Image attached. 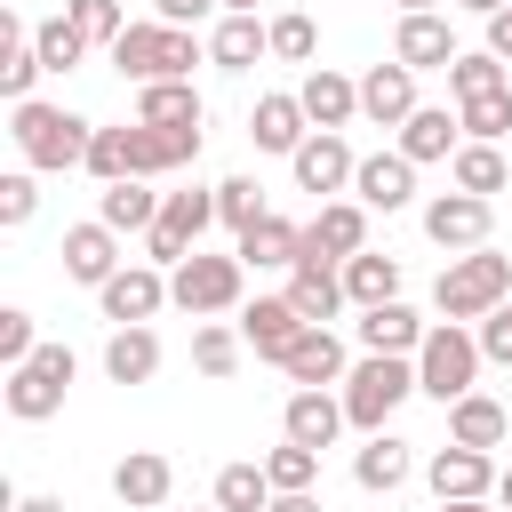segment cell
<instances>
[{
  "instance_id": "obj_1",
  "label": "cell",
  "mask_w": 512,
  "mask_h": 512,
  "mask_svg": "<svg viewBox=\"0 0 512 512\" xmlns=\"http://www.w3.org/2000/svg\"><path fill=\"white\" fill-rule=\"evenodd\" d=\"M8 136H16L24 168H48V176H64V168H88L96 120H80V112H64V104H40V96H24V104H8Z\"/></svg>"
},
{
  "instance_id": "obj_2",
  "label": "cell",
  "mask_w": 512,
  "mask_h": 512,
  "mask_svg": "<svg viewBox=\"0 0 512 512\" xmlns=\"http://www.w3.org/2000/svg\"><path fill=\"white\" fill-rule=\"evenodd\" d=\"M504 296H512V256H496V248H464L432 280V312L440 320H488Z\"/></svg>"
},
{
  "instance_id": "obj_3",
  "label": "cell",
  "mask_w": 512,
  "mask_h": 512,
  "mask_svg": "<svg viewBox=\"0 0 512 512\" xmlns=\"http://www.w3.org/2000/svg\"><path fill=\"white\" fill-rule=\"evenodd\" d=\"M208 48L192 40V24H128L120 40H112V64H120V80H136V88H152V80H192V64H200Z\"/></svg>"
},
{
  "instance_id": "obj_4",
  "label": "cell",
  "mask_w": 512,
  "mask_h": 512,
  "mask_svg": "<svg viewBox=\"0 0 512 512\" xmlns=\"http://www.w3.org/2000/svg\"><path fill=\"white\" fill-rule=\"evenodd\" d=\"M472 376H480V336H472L464 320H432V328H424V344H416V392L448 408V400L480 392Z\"/></svg>"
},
{
  "instance_id": "obj_5",
  "label": "cell",
  "mask_w": 512,
  "mask_h": 512,
  "mask_svg": "<svg viewBox=\"0 0 512 512\" xmlns=\"http://www.w3.org/2000/svg\"><path fill=\"white\" fill-rule=\"evenodd\" d=\"M408 392H416V360H408V352H360L352 376H344V416H352V432H384Z\"/></svg>"
},
{
  "instance_id": "obj_6",
  "label": "cell",
  "mask_w": 512,
  "mask_h": 512,
  "mask_svg": "<svg viewBox=\"0 0 512 512\" xmlns=\"http://www.w3.org/2000/svg\"><path fill=\"white\" fill-rule=\"evenodd\" d=\"M240 288H248V264H240V256H208V248H192V256L168 272V304L192 312V320L240 312Z\"/></svg>"
},
{
  "instance_id": "obj_7",
  "label": "cell",
  "mask_w": 512,
  "mask_h": 512,
  "mask_svg": "<svg viewBox=\"0 0 512 512\" xmlns=\"http://www.w3.org/2000/svg\"><path fill=\"white\" fill-rule=\"evenodd\" d=\"M208 224H216V184H208V192H200V184H192V192H168V200H160V224L144 232V264H168V272H176V264L200 248Z\"/></svg>"
},
{
  "instance_id": "obj_8",
  "label": "cell",
  "mask_w": 512,
  "mask_h": 512,
  "mask_svg": "<svg viewBox=\"0 0 512 512\" xmlns=\"http://www.w3.org/2000/svg\"><path fill=\"white\" fill-rule=\"evenodd\" d=\"M288 168H296V192H312V200H336V192H352V168H360V152L344 144V128H312V136L288 152Z\"/></svg>"
},
{
  "instance_id": "obj_9",
  "label": "cell",
  "mask_w": 512,
  "mask_h": 512,
  "mask_svg": "<svg viewBox=\"0 0 512 512\" xmlns=\"http://www.w3.org/2000/svg\"><path fill=\"white\" fill-rule=\"evenodd\" d=\"M488 224H496V200H480V192H440V200H424V240L448 248V256L488 248Z\"/></svg>"
},
{
  "instance_id": "obj_10",
  "label": "cell",
  "mask_w": 512,
  "mask_h": 512,
  "mask_svg": "<svg viewBox=\"0 0 512 512\" xmlns=\"http://www.w3.org/2000/svg\"><path fill=\"white\" fill-rule=\"evenodd\" d=\"M96 304H104V320H112V328L152 320V312L168 304V264H120V272L96 288Z\"/></svg>"
},
{
  "instance_id": "obj_11",
  "label": "cell",
  "mask_w": 512,
  "mask_h": 512,
  "mask_svg": "<svg viewBox=\"0 0 512 512\" xmlns=\"http://www.w3.org/2000/svg\"><path fill=\"white\" fill-rule=\"evenodd\" d=\"M352 200L368 208V216H392V208H408L416 200V160L392 144V152H368L360 168H352Z\"/></svg>"
},
{
  "instance_id": "obj_12",
  "label": "cell",
  "mask_w": 512,
  "mask_h": 512,
  "mask_svg": "<svg viewBox=\"0 0 512 512\" xmlns=\"http://www.w3.org/2000/svg\"><path fill=\"white\" fill-rule=\"evenodd\" d=\"M64 280H80V288H104L112 272H120V232L104 224V216H88V224H64Z\"/></svg>"
},
{
  "instance_id": "obj_13",
  "label": "cell",
  "mask_w": 512,
  "mask_h": 512,
  "mask_svg": "<svg viewBox=\"0 0 512 512\" xmlns=\"http://www.w3.org/2000/svg\"><path fill=\"white\" fill-rule=\"evenodd\" d=\"M288 304H296L312 328H328V320L352 304V296H344V264H328V256H312V248H304V256L288 264Z\"/></svg>"
},
{
  "instance_id": "obj_14",
  "label": "cell",
  "mask_w": 512,
  "mask_h": 512,
  "mask_svg": "<svg viewBox=\"0 0 512 512\" xmlns=\"http://www.w3.org/2000/svg\"><path fill=\"white\" fill-rule=\"evenodd\" d=\"M304 328H312V320L288 304V288H280V296H256V304H240V336H248V352H256V360H272V368L288 360V344H296Z\"/></svg>"
},
{
  "instance_id": "obj_15",
  "label": "cell",
  "mask_w": 512,
  "mask_h": 512,
  "mask_svg": "<svg viewBox=\"0 0 512 512\" xmlns=\"http://www.w3.org/2000/svg\"><path fill=\"white\" fill-rule=\"evenodd\" d=\"M344 424H352V416H344V392H328V384H296L288 408H280V432L304 440V448H336Z\"/></svg>"
},
{
  "instance_id": "obj_16",
  "label": "cell",
  "mask_w": 512,
  "mask_h": 512,
  "mask_svg": "<svg viewBox=\"0 0 512 512\" xmlns=\"http://www.w3.org/2000/svg\"><path fill=\"white\" fill-rule=\"evenodd\" d=\"M392 56H400L408 72H448L464 48H456V32H448V16H440V8H416V16H400Z\"/></svg>"
},
{
  "instance_id": "obj_17",
  "label": "cell",
  "mask_w": 512,
  "mask_h": 512,
  "mask_svg": "<svg viewBox=\"0 0 512 512\" xmlns=\"http://www.w3.org/2000/svg\"><path fill=\"white\" fill-rule=\"evenodd\" d=\"M424 480H432V496H440V504H456V496H496V456H488V448L448 440V448L424 464Z\"/></svg>"
},
{
  "instance_id": "obj_18",
  "label": "cell",
  "mask_w": 512,
  "mask_h": 512,
  "mask_svg": "<svg viewBox=\"0 0 512 512\" xmlns=\"http://www.w3.org/2000/svg\"><path fill=\"white\" fill-rule=\"evenodd\" d=\"M304 248H312V256H328V264L360 256V248H368V208H360V200H320V208H312V224H304Z\"/></svg>"
},
{
  "instance_id": "obj_19",
  "label": "cell",
  "mask_w": 512,
  "mask_h": 512,
  "mask_svg": "<svg viewBox=\"0 0 512 512\" xmlns=\"http://www.w3.org/2000/svg\"><path fill=\"white\" fill-rule=\"evenodd\" d=\"M232 256H240L248 272H288V264L304 256V224H288V216H272V208H264V216L232 240Z\"/></svg>"
},
{
  "instance_id": "obj_20",
  "label": "cell",
  "mask_w": 512,
  "mask_h": 512,
  "mask_svg": "<svg viewBox=\"0 0 512 512\" xmlns=\"http://www.w3.org/2000/svg\"><path fill=\"white\" fill-rule=\"evenodd\" d=\"M168 488H176V464H168L160 448H128V456L112 464V496H120L128 512H152V504H168Z\"/></svg>"
},
{
  "instance_id": "obj_21",
  "label": "cell",
  "mask_w": 512,
  "mask_h": 512,
  "mask_svg": "<svg viewBox=\"0 0 512 512\" xmlns=\"http://www.w3.org/2000/svg\"><path fill=\"white\" fill-rule=\"evenodd\" d=\"M296 104H304L312 128H352V112H360V80H344L336 64H312L304 88H296Z\"/></svg>"
},
{
  "instance_id": "obj_22",
  "label": "cell",
  "mask_w": 512,
  "mask_h": 512,
  "mask_svg": "<svg viewBox=\"0 0 512 512\" xmlns=\"http://www.w3.org/2000/svg\"><path fill=\"white\" fill-rule=\"evenodd\" d=\"M360 112L376 120V128H400L408 112H416V72L392 56V64H368L360 72Z\"/></svg>"
},
{
  "instance_id": "obj_23",
  "label": "cell",
  "mask_w": 512,
  "mask_h": 512,
  "mask_svg": "<svg viewBox=\"0 0 512 512\" xmlns=\"http://www.w3.org/2000/svg\"><path fill=\"white\" fill-rule=\"evenodd\" d=\"M456 144H464V112H448V104H416L408 120H400V152L424 168V160H456Z\"/></svg>"
},
{
  "instance_id": "obj_24",
  "label": "cell",
  "mask_w": 512,
  "mask_h": 512,
  "mask_svg": "<svg viewBox=\"0 0 512 512\" xmlns=\"http://www.w3.org/2000/svg\"><path fill=\"white\" fill-rule=\"evenodd\" d=\"M64 376L56 368H40V360H24V368H8V384H0V400H8V416L16 424H48L56 408H64Z\"/></svg>"
},
{
  "instance_id": "obj_25",
  "label": "cell",
  "mask_w": 512,
  "mask_h": 512,
  "mask_svg": "<svg viewBox=\"0 0 512 512\" xmlns=\"http://www.w3.org/2000/svg\"><path fill=\"white\" fill-rule=\"evenodd\" d=\"M272 56V24H256V16H216V32H208V64L216 72H256Z\"/></svg>"
},
{
  "instance_id": "obj_26",
  "label": "cell",
  "mask_w": 512,
  "mask_h": 512,
  "mask_svg": "<svg viewBox=\"0 0 512 512\" xmlns=\"http://www.w3.org/2000/svg\"><path fill=\"white\" fill-rule=\"evenodd\" d=\"M40 72H48V64H40V48H32V24H24L16 8H0V96L24 104Z\"/></svg>"
},
{
  "instance_id": "obj_27",
  "label": "cell",
  "mask_w": 512,
  "mask_h": 512,
  "mask_svg": "<svg viewBox=\"0 0 512 512\" xmlns=\"http://www.w3.org/2000/svg\"><path fill=\"white\" fill-rule=\"evenodd\" d=\"M424 328H432V320H424L416 304H400V296H392V304H368V312H360V352H408V360H416Z\"/></svg>"
},
{
  "instance_id": "obj_28",
  "label": "cell",
  "mask_w": 512,
  "mask_h": 512,
  "mask_svg": "<svg viewBox=\"0 0 512 512\" xmlns=\"http://www.w3.org/2000/svg\"><path fill=\"white\" fill-rule=\"evenodd\" d=\"M288 384H344L352 376V360H344V336L336 328H304L296 344H288Z\"/></svg>"
},
{
  "instance_id": "obj_29",
  "label": "cell",
  "mask_w": 512,
  "mask_h": 512,
  "mask_svg": "<svg viewBox=\"0 0 512 512\" xmlns=\"http://www.w3.org/2000/svg\"><path fill=\"white\" fill-rule=\"evenodd\" d=\"M304 136H312V120H304L296 96H280V88L256 96V112H248V144H256V152H296Z\"/></svg>"
},
{
  "instance_id": "obj_30",
  "label": "cell",
  "mask_w": 512,
  "mask_h": 512,
  "mask_svg": "<svg viewBox=\"0 0 512 512\" xmlns=\"http://www.w3.org/2000/svg\"><path fill=\"white\" fill-rule=\"evenodd\" d=\"M160 200H168V192H152V176H120V184L96 192V216H104L112 232H152V224H160Z\"/></svg>"
},
{
  "instance_id": "obj_31",
  "label": "cell",
  "mask_w": 512,
  "mask_h": 512,
  "mask_svg": "<svg viewBox=\"0 0 512 512\" xmlns=\"http://www.w3.org/2000/svg\"><path fill=\"white\" fill-rule=\"evenodd\" d=\"M104 376H112V384H152V376H160V336H152V320L104 336Z\"/></svg>"
},
{
  "instance_id": "obj_32",
  "label": "cell",
  "mask_w": 512,
  "mask_h": 512,
  "mask_svg": "<svg viewBox=\"0 0 512 512\" xmlns=\"http://www.w3.org/2000/svg\"><path fill=\"white\" fill-rule=\"evenodd\" d=\"M504 432H512L504 400H488V392L448 400V440H464V448H504Z\"/></svg>"
},
{
  "instance_id": "obj_33",
  "label": "cell",
  "mask_w": 512,
  "mask_h": 512,
  "mask_svg": "<svg viewBox=\"0 0 512 512\" xmlns=\"http://www.w3.org/2000/svg\"><path fill=\"white\" fill-rule=\"evenodd\" d=\"M408 472H416V456H408V440H392V432H368V448L352 456V480H360L368 496H392Z\"/></svg>"
},
{
  "instance_id": "obj_34",
  "label": "cell",
  "mask_w": 512,
  "mask_h": 512,
  "mask_svg": "<svg viewBox=\"0 0 512 512\" xmlns=\"http://www.w3.org/2000/svg\"><path fill=\"white\" fill-rule=\"evenodd\" d=\"M344 296H352V312H368V304H392V296H400V256H376V248L344 256Z\"/></svg>"
},
{
  "instance_id": "obj_35",
  "label": "cell",
  "mask_w": 512,
  "mask_h": 512,
  "mask_svg": "<svg viewBox=\"0 0 512 512\" xmlns=\"http://www.w3.org/2000/svg\"><path fill=\"white\" fill-rule=\"evenodd\" d=\"M136 120H152V128H200V88L192 80H152V88H136Z\"/></svg>"
},
{
  "instance_id": "obj_36",
  "label": "cell",
  "mask_w": 512,
  "mask_h": 512,
  "mask_svg": "<svg viewBox=\"0 0 512 512\" xmlns=\"http://www.w3.org/2000/svg\"><path fill=\"white\" fill-rule=\"evenodd\" d=\"M448 176H456V192H480V200H496L504 184H512V160L496 152V144H456V160H448Z\"/></svg>"
},
{
  "instance_id": "obj_37",
  "label": "cell",
  "mask_w": 512,
  "mask_h": 512,
  "mask_svg": "<svg viewBox=\"0 0 512 512\" xmlns=\"http://www.w3.org/2000/svg\"><path fill=\"white\" fill-rule=\"evenodd\" d=\"M240 352H248L240 320H200V328H192V368H200L208 384H224V376L240 368Z\"/></svg>"
},
{
  "instance_id": "obj_38",
  "label": "cell",
  "mask_w": 512,
  "mask_h": 512,
  "mask_svg": "<svg viewBox=\"0 0 512 512\" xmlns=\"http://www.w3.org/2000/svg\"><path fill=\"white\" fill-rule=\"evenodd\" d=\"M216 504H224V512H272V472H264V456H256V464H248V456L224 464V472H216Z\"/></svg>"
},
{
  "instance_id": "obj_39",
  "label": "cell",
  "mask_w": 512,
  "mask_h": 512,
  "mask_svg": "<svg viewBox=\"0 0 512 512\" xmlns=\"http://www.w3.org/2000/svg\"><path fill=\"white\" fill-rule=\"evenodd\" d=\"M488 88H512V64H504L496 48H464V56L448 64V96L464 104V96H488Z\"/></svg>"
},
{
  "instance_id": "obj_40",
  "label": "cell",
  "mask_w": 512,
  "mask_h": 512,
  "mask_svg": "<svg viewBox=\"0 0 512 512\" xmlns=\"http://www.w3.org/2000/svg\"><path fill=\"white\" fill-rule=\"evenodd\" d=\"M456 112H464V136H472V144H504V136H512V88H488V96H464Z\"/></svg>"
},
{
  "instance_id": "obj_41",
  "label": "cell",
  "mask_w": 512,
  "mask_h": 512,
  "mask_svg": "<svg viewBox=\"0 0 512 512\" xmlns=\"http://www.w3.org/2000/svg\"><path fill=\"white\" fill-rule=\"evenodd\" d=\"M32 48H40L48 72H72V64L88 56V32H80L72 16H48V24H32Z\"/></svg>"
},
{
  "instance_id": "obj_42",
  "label": "cell",
  "mask_w": 512,
  "mask_h": 512,
  "mask_svg": "<svg viewBox=\"0 0 512 512\" xmlns=\"http://www.w3.org/2000/svg\"><path fill=\"white\" fill-rule=\"evenodd\" d=\"M256 216H264V184H256V176H224V184H216V224L240 240Z\"/></svg>"
},
{
  "instance_id": "obj_43",
  "label": "cell",
  "mask_w": 512,
  "mask_h": 512,
  "mask_svg": "<svg viewBox=\"0 0 512 512\" xmlns=\"http://www.w3.org/2000/svg\"><path fill=\"white\" fill-rule=\"evenodd\" d=\"M264 472H272V496H280V488H312V480H320V448H304V440L280 432V448L264 456Z\"/></svg>"
},
{
  "instance_id": "obj_44",
  "label": "cell",
  "mask_w": 512,
  "mask_h": 512,
  "mask_svg": "<svg viewBox=\"0 0 512 512\" xmlns=\"http://www.w3.org/2000/svg\"><path fill=\"white\" fill-rule=\"evenodd\" d=\"M64 16L88 32V48H112V40L128 32V8H120V0H64Z\"/></svg>"
},
{
  "instance_id": "obj_45",
  "label": "cell",
  "mask_w": 512,
  "mask_h": 512,
  "mask_svg": "<svg viewBox=\"0 0 512 512\" xmlns=\"http://www.w3.org/2000/svg\"><path fill=\"white\" fill-rule=\"evenodd\" d=\"M272 56H280V64H312V56H320L312 16H296V8H288V16H272Z\"/></svg>"
},
{
  "instance_id": "obj_46",
  "label": "cell",
  "mask_w": 512,
  "mask_h": 512,
  "mask_svg": "<svg viewBox=\"0 0 512 512\" xmlns=\"http://www.w3.org/2000/svg\"><path fill=\"white\" fill-rule=\"evenodd\" d=\"M32 208H40V184H32V168L0 176V224H32Z\"/></svg>"
},
{
  "instance_id": "obj_47",
  "label": "cell",
  "mask_w": 512,
  "mask_h": 512,
  "mask_svg": "<svg viewBox=\"0 0 512 512\" xmlns=\"http://www.w3.org/2000/svg\"><path fill=\"white\" fill-rule=\"evenodd\" d=\"M32 352H40V336H32V312H16V304H8V312H0V360H8V368H24Z\"/></svg>"
},
{
  "instance_id": "obj_48",
  "label": "cell",
  "mask_w": 512,
  "mask_h": 512,
  "mask_svg": "<svg viewBox=\"0 0 512 512\" xmlns=\"http://www.w3.org/2000/svg\"><path fill=\"white\" fill-rule=\"evenodd\" d=\"M472 336H480V360H496V368H512V312H504V304H496V312H488V320H480Z\"/></svg>"
},
{
  "instance_id": "obj_49",
  "label": "cell",
  "mask_w": 512,
  "mask_h": 512,
  "mask_svg": "<svg viewBox=\"0 0 512 512\" xmlns=\"http://www.w3.org/2000/svg\"><path fill=\"white\" fill-rule=\"evenodd\" d=\"M152 16L160 24H200V16H224L216 0H152Z\"/></svg>"
},
{
  "instance_id": "obj_50",
  "label": "cell",
  "mask_w": 512,
  "mask_h": 512,
  "mask_svg": "<svg viewBox=\"0 0 512 512\" xmlns=\"http://www.w3.org/2000/svg\"><path fill=\"white\" fill-rule=\"evenodd\" d=\"M480 24H488V48L512 64V8H496V16H480Z\"/></svg>"
},
{
  "instance_id": "obj_51",
  "label": "cell",
  "mask_w": 512,
  "mask_h": 512,
  "mask_svg": "<svg viewBox=\"0 0 512 512\" xmlns=\"http://www.w3.org/2000/svg\"><path fill=\"white\" fill-rule=\"evenodd\" d=\"M272 512H320V496H312V488H280V496H272Z\"/></svg>"
},
{
  "instance_id": "obj_52",
  "label": "cell",
  "mask_w": 512,
  "mask_h": 512,
  "mask_svg": "<svg viewBox=\"0 0 512 512\" xmlns=\"http://www.w3.org/2000/svg\"><path fill=\"white\" fill-rule=\"evenodd\" d=\"M16 512H64V496H16Z\"/></svg>"
},
{
  "instance_id": "obj_53",
  "label": "cell",
  "mask_w": 512,
  "mask_h": 512,
  "mask_svg": "<svg viewBox=\"0 0 512 512\" xmlns=\"http://www.w3.org/2000/svg\"><path fill=\"white\" fill-rule=\"evenodd\" d=\"M440 512H496V496H456V504H440Z\"/></svg>"
},
{
  "instance_id": "obj_54",
  "label": "cell",
  "mask_w": 512,
  "mask_h": 512,
  "mask_svg": "<svg viewBox=\"0 0 512 512\" xmlns=\"http://www.w3.org/2000/svg\"><path fill=\"white\" fill-rule=\"evenodd\" d=\"M216 8H224V16H256L264 0H216Z\"/></svg>"
},
{
  "instance_id": "obj_55",
  "label": "cell",
  "mask_w": 512,
  "mask_h": 512,
  "mask_svg": "<svg viewBox=\"0 0 512 512\" xmlns=\"http://www.w3.org/2000/svg\"><path fill=\"white\" fill-rule=\"evenodd\" d=\"M456 8H472V16H496V8H512V0H456Z\"/></svg>"
},
{
  "instance_id": "obj_56",
  "label": "cell",
  "mask_w": 512,
  "mask_h": 512,
  "mask_svg": "<svg viewBox=\"0 0 512 512\" xmlns=\"http://www.w3.org/2000/svg\"><path fill=\"white\" fill-rule=\"evenodd\" d=\"M496 504H504V512H512V472H496Z\"/></svg>"
},
{
  "instance_id": "obj_57",
  "label": "cell",
  "mask_w": 512,
  "mask_h": 512,
  "mask_svg": "<svg viewBox=\"0 0 512 512\" xmlns=\"http://www.w3.org/2000/svg\"><path fill=\"white\" fill-rule=\"evenodd\" d=\"M416 8H440V0H400V16H416Z\"/></svg>"
},
{
  "instance_id": "obj_58",
  "label": "cell",
  "mask_w": 512,
  "mask_h": 512,
  "mask_svg": "<svg viewBox=\"0 0 512 512\" xmlns=\"http://www.w3.org/2000/svg\"><path fill=\"white\" fill-rule=\"evenodd\" d=\"M504 312H512V296H504Z\"/></svg>"
},
{
  "instance_id": "obj_59",
  "label": "cell",
  "mask_w": 512,
  "mask_h": 512,
  "mask_svg": "<svg viewBox=\"0 0 512 512\" xmlns=\"http://www.w3.org/2000/svg\"><path fill=\"white\" fill-rule=\"evenodd\" d=\"M208 512H224V504H208Z\"/></svg>"
}]
</instances>
